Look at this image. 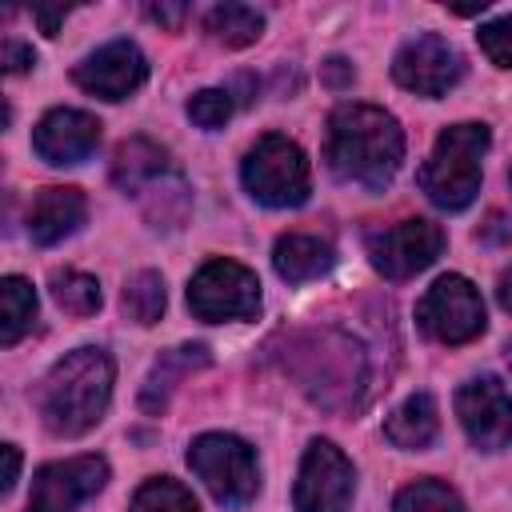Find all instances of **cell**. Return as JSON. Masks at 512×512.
<instances>
[{"mask_svg":"<svg viewBox=\"0 0 512 512\" xmlns=\"http://www.w3.org/2000/svg\"><path fill=\"white\" fill-rule=\"evenodd\" d=\"M324 160L336 180L380 192L404 160V132L396 116L376 104H340L328 116Z\"/></svg>","mask_w":512,"mask_h":512,"instance_id":"1","label":"cell"},{"mask_svg":"<svg viewBox=\"0 0 512 512\" xmlns=\"http://www.w3.org/2000/svg\"><path fill=\"white\" fill-rule=\"evenodd\" d=\"M112 356L104 348H76L48 368L36 388L40 420L52 436H84L96 428L112 400Z\"/></svg>","mask_w":512,"mask_h":512,"instance_id":"2","label":"cell"},{"mask_svg":"<svg viewBox=\"0 0 512 512\" xmlns=\"http://www.w3.org/2000/svg\"><path fill=\"white\" fill-rule=\"evenodd\" d=\"M284 368L324 408H352L364 384V352L340 332H296L288 340Z\"/></svg>","mask_w":512,"mask_h":512,"instance_id":"3","label":"cell"},{"mask_svg":"<svg viewBox=\"0 0 512 512\" xmlns=\"http://www.w3.org/2000/svg\"><path fill=\"white\" fill-rule=\"evenodd\" d=\"M492 144V132L488 124H452L436 136L432 144V156L424 160L420 168V188L424 196L444 208V212H460L476 200L480 192V164H484V152Z\"/></svg>","mask_w":512,"mask_h":512,"instance_id":"4","label":"cell"},{"mask_svg":"<svg viewBox=\"0 0 512 512\" xmlns=\"http://www.w3.org/2000/svg\"><path fill=\"white\" fill-rule=\"evenodd\" d=\"M188 468L200 476V484L212 492L220 508H244L260 492V468L256 452L228 432H204L188 444Z\"/></svg>","mask_w":512,"mask_h":512,"instance_id":"5","label":"cell"},{"mask_svg":"<svg viewBox=\"0 0 512 512\" xmlns=\"http://www.w3.org/2000/svg\"><path fill=\"white\" fill-rule=\"evenodd\" d=\"M240 176L248 196L260 200L264 208H296L312 192V172L300 144L280 132H268L248 148Z\"/></svg>","mask_w":512,"mask_h":512,"instance_id":"6","label":"cell"},{"mask_svg":"<svg viewBox=\"0 0 512 512\" xmlns=\"http://www.w3.org/2000/svg\"><path fill=\"white\" fill-rule=\"evenodd\" d=\"M188 308L196 320H252L260 312V280L236 260H208L188 280Z\"/></svg>","mask_w":512,"mask_h":512,"instance_id":"7","label":"cell"},{"mask_svg":"<svg viewBox=\"0 0 512 512\" xmlns=\"http://www.w3.org/2000/svg\"><path fill=\"white\" fill-rule=\"evenodd\" d=\"M416 324L436 344H468L484 332V300L472 280L448 272L416 304Z\"/></svg>","mask_w":512,"mask_h":512,"instance_id":"8","label":"cell"},{"mask_svg":"<svg viewBox=\"0 0 512 512\" xmlns=\"http://www.w3.org/2000/svg\"><path fill=\"white\" fill-rule=\"evenodd\" d=\"M352 488H356L352 460L332 440H312L300 460L292 508L296 512H352Z\"/></svg>","mask_w":512,"mask_h":512,"instance_id":"9","label":"cell"},{"mask_svg":"<svg viewBox=\"0 0 512 512\" xmlns=\"http://www.w3.org/2000/svg\"><path fill=\"white\" fill-rule=\"evenodd\" d=\"M368 260L380 276L388 280H408L424 272L440 252H444V228L436 220H400L388 228L368 232Z\"/></svg>","mask_w":512,"mask_h":512,"instance_id":"10","label":"cell"},{"mask_svg":"<svg viewBox=\"0 0 512 512\" xmlns=\"http://www.w3.org/2000/svg\"><path fill=\"white\" fill-rule=\"evenodd\" d=\"M392 76H396L400 88L436 100V96H444L448 88L460 84V76H464V56H460L456 44H448L444 36L420 32V36H412V40L396 52Z\"/></svg>","mask_w":512,"mask_h":512,"instance_id":"11","label":"cell"},{"mask_svg":"<svg viewBox=\"0 0 512 512\" xmlns=\"http://www.w3.org/2000/svg\"><path fill=\"white\" fill-rule=\"evenodd\" d=\"M456 416L472 448L500 452L512 444V392L496 376H476L456 392Z\"/></svg>","mask_w":512,"mask_h":512,"instance_id":"12","label":"cell"},{"mask_svg":"<svg viewBox=\"0 0 512 512\" xmlns=\"http://www.w3.org/2000/svg\"><path fill=\"white\" fill-rule=\"evenodd\" d=\"M108 484V464L100 456H72L52 460L32 476V496L24 512H76L88 496Z\"/></svg>","mask_w":512,"mask_h":512,"instance_id":"13","label":"cell"},{"mask_svg":"<svg viewBox=\"0 0 512 512\" xmlns=\"http://www.w3.org/2000/svg\"><path fill=\"white\" fill-rule=\"evenodd\" d=\"M72 80L100 100H128L144 80H148V60L132 40H112L84 56L72 72Z\"/></svg>","mask_w":512,"mask_h":512,"instance_id":"14","label":"cell"},{"mask_svg":"<svg viewBox=\"0 0 512 512\" xmlns=\"http://www.w3.org/2000/svg\"><path fill=\"white\" fill-rule=\"evenodd\" d=\"M100 144V120L92 112L80 108H52L40 116V124L32 128V148L44 164H80L96 152Z\"/></svg>","mask_w":512,"mask_h":512,"instance_id":"15","label":"cell"},{"mask_svg":"<svg viewBox=\"0 0 512 512\" xmlns=\"http://www.w3.org/2000/svg\"><path fill=\"white\" fill-rule=\"evenodd\" d=\"M84 220H88V200L80 188L52 184V188H40L36 200L28 204V236L44 248L72 236Z\"/></svg>","mask_w":512,"mask_h":512,"instance_id":"16","label":"cell"},{"mask_svg":"<svg viewBox=\"0 0 512 512\" xmlns=\"http://www.w3.org/2000/svg\"><path fill=\"white\" fill-rule=\"evenodd\" d=\"M336 264V248L324 236H308V232H284L272 248V268L280 280L288 284H304V280H320L328 268Z\"/></svg>","mask_w":512,"mask_h":512,"instance_id":"17","label":"cell"},{"mask_svg":"<svg viewBox=\"0 0 512 512\" xmlns=\"http://www.w3.org/2000/svg\"><path fill=\"white\" fill-rule=\"evenodd\" d=\"M204 364H208V348H204V344H180V348L160 352V360L152 364V372H148V380H144V388H140V408L152 412V416H160V412L168 408L176 384H180L188 372L204 368Z\"/></svg>","mask_w":512,"mask_h":512,"instance_id":"18","label":"cell"},{"mask_svg":"<svg viewBox=\"0 0 512 512\" xmlns=\"http://www.w3.org/2000/svg\"><path fill=\"white\" fill-rule=\"evenodd\" d=\"M384 436L404 448V452H424L436 436H440V408L432 400V392H412L388 420H384Z\"/></svg>","mask_w":512,"mask_h":512,"instance_id":"19","label":"cell"},{"mask_svg":"<svg viewBox=\"0 0 512 512\" xmlns=\"http://www.w3.org/2000/svg\"><path fill=\"white\" fill-rule=\"evenodd\" d=\"M172 168H176V164L168 160V152H164L160 144H152V140H144V136H132V140H124V144L116 148L112 180L120 184V192L136 196L148 180H156V176H164V172H172Z\"/></svg>","mask_w":512,"mask_h":512,"instance_id":"20","label":"cell"},{"mask_svg":"<svg viewBox=\"0 0 512 512\" xmlns=\"http://www.w3.org/2000/svg\"><path fill=\"white\" fill-rule=\"evenodd\" d=\"M204 32L224 48H248L264 32V16L248 4H216L204 16Z\"/></svg>","mask_w":512,"mask_h":512,"instance_id":"21","label":"cell"},{"mask_svg":"<svg viewBox=\"0 0 512 512\" xmlns=\"http://www.w3.org/2000/svg\"><path fill=\"white\" fill-rule=\"evenodd\" d=\"M36 324V292L24 276L0 280V344L12 348Z\"/></svg>","mask_w":512,"mask_h":512,"instance_id":"22","label":"cell"},{"mask_svg":"<svg viewBox=\"0 0 512 512\" xmlns=\"http://www.w3.org/2000/svg\"><path fill=\"white\" fill-rule=\"evenodd\" d=\"M48 288H52V300L64 312H72V316H92L100 308V284L88 272H76V268H64L60 272L56 268L52 280H48Z\"/></svg>","mask_w":512,"mask_h":512,"instance_id":"23","label":"cell"},{"mask_svg":"<svg viewBox=\"0 0 512 512\" xmlns=\"http://www.w3.org/2000/svg\"><path fill=\"white\" fill-rule=\"evenodd\" d=\"M164 304H168V292H164V280H160V272H136V276H128V284H124V312H128V320H136V324H156L160 320V312H164Z\"/></svg>","mask_w":512,"mask_h":512,"instance_id":"24","label":"cell"},{"mask_svg":"<svg viewBox=\"0 0 512 512\" xmlns=\"http://www.w3.org/2000/svg\"><path fill=\"white\" fill-rule=\"evenodd\" d=\"M396 512H468V508L452 484L424 476L396 492Z\"/></svg>","mask_w":512,"mask_h":512,"instance_id":"25","label":"cell"},{"mask_svg":"<svg viewBox=\"0 0 512 512\" xmlns=\"http://www.w3.org/2000/svg\"><path fill=\"white\" fill-rule=\"evenodd\" d=\"M128 512H200V504L184 484H176L168 476H156V480H144L136 488Z\"/></svg>","mask_w":512,"mask_h":512,"instance_id":"26","label":"cell"},{"mask_svg":"<svg viewBox=\"0 0 512 512\" xmlns=\"http://www.w3.org/2000/svg\"><path fill=\"white\" fill-rule=\"evenodd\" d=\"M476 40H480V52H484L496 68H512V12H508V16H496V20H488V24H480Z\"/></svg>","mask_w":512,"mask_h":512,"instance_id":"27","label":"cell"},{"mask_svg":"<svg viewBox=\"0 0 512 512\" xmlns=\"http://www.w3.org/2000/svg\"><path fill=\"white\" fill-rule=\"evenodd\" d=\"M188 116H192V124H200V128H220V124L232 116V92H224V88H204V92H196V96L188 100Z\"/></svg>","mask_w":512,"mask_h":512,"instance_id":"28","label":"cell"},{"mask_svg":"<svg viewBox=\"0 0 512 512\" xmlns=\"http://www.w3.org/2000/svg\"><path fill=\"white\" fill-rule=\"evenodd\" d=\"M36 64V52L28 48V44H20V40H4V72H28Z\"/></svg>","mask_w":512,"mask_h":512,"instance_id":"29","label":"cell"},{"mask_svg":"<svg viewBox=\"0 0 512 512\" xmlns=\"http://www.w3.org/2000/svg\"><path fill=\"white\" fill-rule=\"evenodd\" d=\"M32 16L40 20V32H44V36H56L60 20L68 16V4H56V8H44V4H36V8H32Z\"/></svg>","mask_w":512,"mask_h":512,"instance_id":"30","label":"cell"},{"mask_svg":"<svg viewBox=\"0 0 512 512\" xmlns=\"http://www.w3.org/2000/svg\"><path fill=\"white\" fill-rule=\"evenodd\" d=\"M188 16V8L184 4H152L148 8V20H156V24H168V28H180V20Z\"/></svg>","mask_w":512,"mask_h":512,"instance_id":"31","label":"cell"},{"mask_svg":"<svg viewBox=\"0 0 512 512\" xmlns=\"http://www.w3.org/2000/svg\"><path fill=\"white\" fill-rule=\"evenodd\" d=\"M0 452H4V476H0V488L12 492V484H16V476H20V448H16V444H4Z\"/></svg>","mask_w":512,"mask_h":512,"instance_id":"32","label":"cell"},{"mask_svg":"<svg viewBox=\"0 0 512 512\" xmlns=\"http://www.w3.org/2000/svg\"><path fill=\"white\" fill-rule=\"evenodd\" d=\"M496 300H500L504 312H512V268L500 272V280H496Z\"/></svg>","mask_w":512,"mask_h":512,"instance_id":"33","label":"cell"},{"mask_svg":"<svg viewBox=\"0 0 512 512\" xmlns=\"http://www.w3.org/2000/svg\"><path fill=\"white\" fill-rule=\"evenodd\" d=\"M508 180H512V168H508Z\"/></svg>","mask_w":512,"mask_h":512,"instance_id":"34","label":"cell"}]
</instances>
